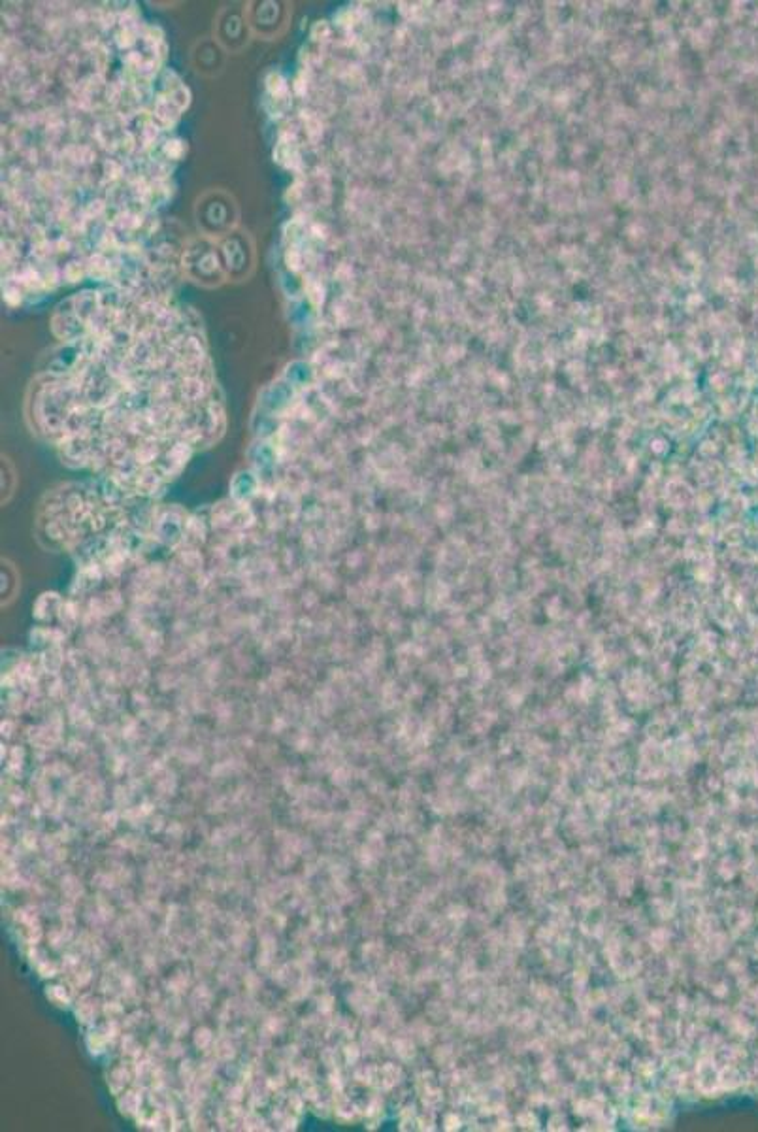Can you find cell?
<instances>
[{"mask_svg": "<svg viewBox=\"0 0 758 1132\" xmlns=\"http://www.w3.org/2000/svg\"><path fill=\"white\" fill-rule=\"evenodd\" d=\"M138 31H140V27H136V29H119L116 34L117 48H119V50H131V48H134L136 42H138Z\"/></svg>", "mask_w": 758, "mask_h": 1132, "instance_id": "6", "label": "cell"}, {"mask_svg": "<svg viewBox=\"0 0 758 1132\" xmlns=\"http://www.w3.org/2000/svg\"><path fill=\"white\" fill-rule=\"evenodd\" d=\"M315 42H329L330 40V27L325 21H319L312 31Z\"/></svg>", "mask_w": 758, "mask_h": 1132, "instance_id": "12", "label": "cell"}, {"mask_svg": "<svg viewBox=\"0 0 758 1132\" xmlns=\"http://www.w3.org/2000/svg\"><path fill=\"white\" fill-rule=\"evenodd\" d=\"M72 250V242L68 236H61L55 240V253H68Z\"/></svg>", "mask_w": 758, "mask_h": 1132, "instance_id": "14", "label": "cell"}, {"mask_svg": "<svg viewBox=\"0 0 758 1132\" xmlns=\"http://www.w3.org/2000/svg\"><path fill=\"white\" fill-rule=\"evenodd\" d=\"M310 233L314 234L317 240H330V238H332L325 223H312V227H310Z\"/></svg>", "mask_w": 758, "mask_h": 1132, "instance_id": "13", "label": "cell"}, {"mask_svg": "<svg viewBox=\"0 0 758 1132\" xmlns=\"http://www.w3.org/2000/svg\"><path fill=\"white\" fill-rule=\"evenodd\" d=\"M183 150H185V146H183L182 140H168L163 146L166 157H170V159H180Z\"/></svg>", "mask_w": 758, "mask_h": 1132, "instance_id": "11", "label": "cell"}, {"mask_svg": "<svg viewBox=\"0 0 758 1132\" xmlns=\"http://www.w3.org/2000/svg\"><path fill=\"white\" fill-rule=\"evenodd\" d=\"M266 89L270 91V95L276 100L285 99L289 95V85L285 82V78L281 76L280 72H272L266 78Z\"/></svg>", "mask_w": 758, "mask_h": 1132, "instance_id": "3", "label": "cell"}, {"mask_svg": "<svg viewBox=\"0 0 758 1132\" xmlns=\"http://www.w3.org/2000/svg\"><path fill=\"white\" fill-rule=\"evenodd\" d=\"M4 299H6V302H8L10 306H16V304L21 302L19 283L14 282V280H8V282H6V287H4Z\"/></svg>", "mask_w": 758, "mask_h": 1132, "instance_id": "10", "label": "cell"}, {"mask_svg": "<svg viewBox=\"0 0 758 1132\" xmlns=\"http://www.w3.org/2000/svg\"><path fill=\"white\" fill-rule=\"evenodd\" d=\"M106 208H108V204L104 200L97 199L89 202L87 206H83L82 214L83 217H87L91 221V219H99L106 212Z\"/></svg>", "mask_w": 758, "mask_h": 1132, "instance_id": "8", "label": "cell"}, {"mask_svg": "<svg viewBox=\"0 0 758 1132\" xmlns=\"http://www.w3.org/2000/svg\"><path fill=\"white\" fill-rule=\"evenodd\" d=\"M85 272H87V265H85V261L74 259V261H70L68 265H65L63 272H61V276H63V280H66V282L74 283L80 282L83 276H85Z\"/></svg>", "mask_w": 758, "mask_h": 1132, "instance_id": "5", "label": "cell"}, {"mask_svg": "<svg viewBox=\"0 0 758 1132\" xmlns=\"http://www.w3.org/2000/svg\"><path fill=\"white\" fill-rule=\"evenodd\" d=\"M180 114H182V112L172 104L170 97H168L166 93H161V95L157 97V100H155V110H153L151 119L159 125V129L168 131V129H172V127L176 125Z\"/></svg>", "mask_w": 758, "mask_h": 1132, "instance_id": "1", "label": "cell"}, {"mask_svg": "<svg viewBox=\"0 0 758 1132\" xmlns=\"http://www.w3.org/2000/svg\"><path fill=\"white\" fill-rule=\"evenodd\" d=\"M104 176H106V182H104V184H116V182H119V180L125 176V167H123L119 161H116V159H108V161L104 163Z\"/></svg>", "mask_w": 758, "mask_h": 1132, "instance_id": "7", "label": "cell"}, {"mask_svg": "<svg viewBox=\"0 0 758 1132\" xmlns=\"http://www.w3.org/2000/svg\"><path fill=\"white\" fill-rule=\"evenodd\" d=\"M285 263H287V267L291 268L293 272L302 270V268L306 267V265H304V253L298 250V248H289L287 253H285Z\"/></svg>", "mask_w": 758, "mask_h": 1132, "instance_id": "9", "label": "cell"}, {"mask_svg": "<svg viewBox=\"0 0 758 1132\" xmlns=\"http://www.w3.org/2000/svg\"><path fill=\"white\" fill-rule=\"evenodd\" d=\"M304 287L308 291V299L312 300L315 308H319L325 302V285L321 283V280H314L312 274H308L304 278Z\"/></svg>", "mask_w": 758, "mask_h": 1132, "instance_id": "4", "label": "cell"}, {"mask_svg": "<svg viewBox=\"0 0 758 1132\" xmlns=\"http://www.w3.org/2000/svg\"><path fill=\"white\" fill-rule=\"evenodd\" d=\"M59 157L72 167H91L97 161V151L93 150L89 144H82V146L70 144V146L61 150Z\"/></svg>", "mask_w": 758, "mask_h": 1132, "instance_id": "2", "label": "cell"}]
</instances>
